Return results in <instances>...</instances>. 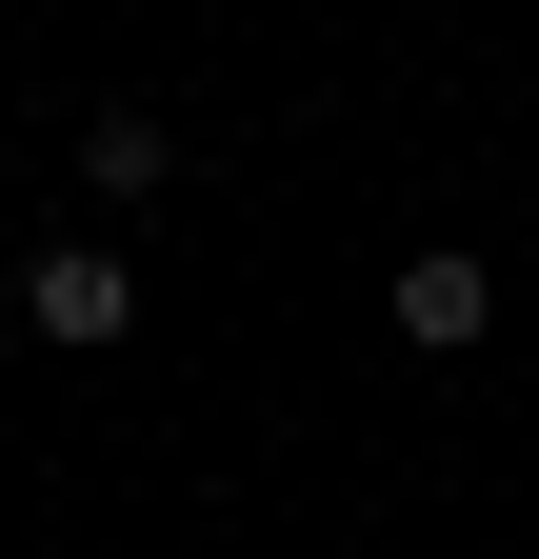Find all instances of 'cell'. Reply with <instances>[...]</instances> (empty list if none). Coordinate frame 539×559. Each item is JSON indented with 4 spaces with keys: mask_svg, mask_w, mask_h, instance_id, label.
Masks as SVG:
<instances>
[{
    "mask_svg": "<svg viewBox=\"0 0 539 559\" xmlns=\"http://www.w3.org/2000/svg\"><path fill=\"white\" fill-rule=\"evenodd\" d=\"M480 320H500V260L480 240H420V260H399V340H420V360H459Z\"/></svg>",
    "mask_w": 539,
    "mask_h": 559,
    "instance_id": "6da1fadb",
    "label": "cell"
},
{
    "mask_svg": "<svg viewBox=\"0 0 539 559\" xmlns=\"http://www.w3.org/2000/svg\"><path fill=\"white\" fill-rule=\"evenodd\" d=\"M21 320H40V340H120V320H141V260H120V240H60V260L21 280Z\"/></svg>",
    "mask_w": 539,
    "mask_h": 559,
    "instance_id": "7a4b0ae2",
    "label": "cell"
},
{
    "mask_svg": "<svg viewBox=\"0 0 539 559\" xmlns=\"http://www.w3.org/2000/svg\"><path fill=\"white\" fill-rule=\"evenodd\" d=\"M160 160H180V140H160L141 100H100V120H81V180H100V200H160Z\"/></svg>",
    "mask_w": 539,
    "mask_h": 559,
    "instance_id": "3957f363",
    "label": "cell"
}]
</instances>
